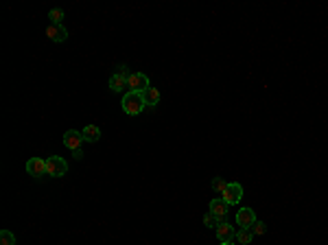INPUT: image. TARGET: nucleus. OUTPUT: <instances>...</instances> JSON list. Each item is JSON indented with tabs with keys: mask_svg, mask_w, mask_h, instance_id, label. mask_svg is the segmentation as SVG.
<instances>
[{
	"mask_svg": "<svg viewBox=\"0 0 328 245\" xmlns=\"http://www.w3.org/2000/svg\"><path fill=\"white\" fill-rule=\"evenodd\" d=\"M83 136H81V131H77V129H68L64 134V145L70 149V151H75V149H81L83 147Z\"/></svg>",
	"mask_w": 328,
	"mask_h": 245,
	"instance_id": "obj_7",
	"label": "nucleus"
},
{
	"mask_svg": "<svg viewBox=\"0 0 328 245\" xmlns=\"http://www.w3.org/2000/svg\"><path fill=\"white\" fill-rule=\"evenodd\" d=\"M265 232H267V225L265 223H262V221H256V223L252 225V234H265Z\"/></svg>",
	"mask_w": 328,
	"mask_h": 245,
	"instance_id": "obj_19",
	"label": "nucleus"
},
{
	"mask_svg": "<svg viewBox=\"0 0 328 245\" xmlns=\"http://www.w3.org/2000/svg\"><path fill=\"white\" fill-rule=\"evenodd\" d=\"M214 234H217L219 243H232V238L236 236V230H234V225L228 223V221H221V223L214 228Z\"/></svg>",
	"mask_w": 328,
	"mask_h": 245,
	"instance_id": "obj_6",
	"label": "nucleus"
},
{
	"mask_svg": "<svg viewBox=\"0 0 328 245\" xmlns=\"http://www.w3.org/2000/svg\"><path fill=\"white\" fill-rule=\"evenodd\" d=\"M234 238L241 245H249V243H252V238H254V234H252V230H249V228H241V230H236Z\"/></svg>",
	"mask_w": 328,
	"mask_h": 245,
	"instance_id": "obj_14",
	"label": "nucleus"
},
{
	"mask_svg": "<svg viewBox=\"0 0 328 245\" xmlns=\"http://www.w3.org/2000/svg\"><path fill=\"white\" fill-rule=\"evenodd\" d=\"M241 197H243V186L238 182H230L228 186H225V190L221 193V199L225 201L228 206H234L241 201Z\"/></svg>",
	"mask_w": 328,
	"mask_h": 245,
	"instance_id": "obj_5",
	"label": "nucleus"
},
{
	"mask_svg": "<svg viewBox=\"0 0 328 245\" xmlns=\"http://www.w3.org/2000/svg\"><path fill=\"white\" fill-rule=\"evenodd\" d=\"M66 173H68V164H66L64 158H59V155H51V158L46 160V175L64 177Z\"/></svg>",
	"mask_w": 328,
	"mask_h": 245,
	"instance_id": "obj_2",
	"label": "nucleus"
},
{
	"mask_svg": "<svg viewBox=\"0 0 328 245\" xmlns=\"http://www.w3.org/2000/svg\"><path fill=\"white\" fill-rule=\"evenodd\" d=\"M228 204H225V201L221 199V197H217V199H212L210 201V212L214 214V217H217L219 221H225V214H228Z\"/></svg>",
	"mask_w": 328,
	"mask_h": 245,
	"instance_id": "obj_11",
	"label": "nucleus"
},
{
	"mask_svg": "<svg viewBox=\"0 0 328 245\" xmlns=\"http://www.w3.org/2000/svg\"><path fill=\"white\" fill-rule=\"evenodd\" d=\"M121 105H123V112H125L127 116H136V114H140V112L147 107V103H145V99H142V94H140V92H127V94L123 97Z\"/></svg>",
	"mask_w": 328,
	"mask_h": 245,
	"instance_id": "obj_1",
	"label": "nucleus"
},
{
	"mask_svg": "<svg viewBox=\"0 0 328 245\" xmlns=\"http://www.w3.org/2000/svg\"><path fill=\"white\" fill-rule=\"evenodd\" d=\"M73 155H75L77 160H83V149H75V151H73Z\"/></svg>",
	"mask_w": 328,
	"mask_h": 245,
	"instance_id": "obj_20",
	"label": "nucleus"
},
{
	"mask_svg": "<svg viewBox=\"0 0 328 245\" xmlns=\"http://www.w3.org/2000/svg\"><path fill=\"white\" fill-rule=\"evenodd\" d=\"M0 245H16V236L11 230H0Z\"/></svg>",
	"mask_w": 328,
	"mask_h": 245,
	"instance_id": "obj_15",
	"label": "nucleus"
},
{
	"mask_svg": "<svg viewBox=\"0 0 328 245\" xmlns=\"http://www.w3.org/2000/svg\"><path fill=\"white\" fill-rule=\"evenodd\" d=\"M142 99H145L147 107H156L160 103V90L158 88H149V90L142 92Z\"/></svg>",
	"mask_w": 328,
	"mask_h": 245,
	"instance_id": "obj_13",
	"label": "nucleus"
},
{
	"mask_svg": "<svg viewBox=\"0 0 328 245\" xmlns=\"http://www.w3.org/2000/svg\"><path fill=\"white\" fill-rule=\"evenodd\" d=\"M27 173L31 177H42L46 175V160L44 158H31L27 162Z\"/></svg>",
	"mask_w": 328,
	"mask_h": 245,
	"instance_id": "obj_8",
	"label": "nucleus"
},
{
	"mask_svg": "<svg viewBox=\"0 0 328 245\" xmlns=\"http://www.w3.org/2000/svg\"><path fill=\"white\" fill-rule=\"evenodd\" d=\"M219 223H221V221H219L217 217H214V214H212L210 210H208V212L204 214V225H206V228H217Z\"/></svg>",
	"mask_w": 328,
	"mask_h": 245,
	"instance_id": "obj_16",
	"label": "nucleus"
},
{
	"mask_svg": "<svg viewBox=\"0 0 328 245\" xmlns=\"http://www.w3.org/2000/svg\"><path fill=\"white\" fill-rule=\"evenodd\" d=\"M46 35H49L51 42H57V44L68 40V31H66L64 25H49L46 27Z\"/></svg>",
	"mask_w": 328,
	"mask_h": 245,
	"instance_id": "obj_10",
	"label": "nucleus"
},
{
	"mask_svg": "<svg viewBox=\"0 0 328 245\" xmlns=\"http://www.w3.org/2000/svg\"><path fill=\"white\" fill-rule=\"evenodd\" d=\"M127 88L129 92H145L151 88V83H149V77L145 73H129V81H127Z\"/></svg>",
	"mask_w": 328,
	"mask_h": 245,
	"instance_id": "obj_3",
	"label": "nucleus"
},
{
	"mask_svg": "<svg viewBox=\"0 0 328 245\" xmlns=\"http://www.w3.org/2000/svg\"><path fill=\"white\" fill-rule=\"evenodd\" d=\"M81 136L86 142H99L101 140V127H97V125H86L81 131Z\"/></svg>",
	"mask_w": 328,
	"mask_h": 245,
	"instance_id": "obj_12",
	"label": "nucleus"
},
{
	"mask_svg": "<svg viewBox=\"0 0 328 245\" xmlns=\"http://www.w3.org/2000/svg\"><path fill=\"white\" fill-rule=\"evenodd\" d=\"M221 245H234V243H221Z\"/></svg>",
	"mask_w": 328,
	"mask_h": 245,
	"instance_id": "obj_21",
	"label": "nucleus"
},
{
	"mask_svg": "<svg viewBox=\"0 0 328 245\" xmlns=\"http://www.w3.org/2000/svg\"><path fill=\"white\" fill-rule=\"evenodd\" d=\"M256 223V214L252 208H241V210L236 212V225L238 228H252Z\"/></svg>",
	"mask_w": 328,
	"mask_h": 245,
	"instance_id": "obj_9",
	"label": "nucleus"
},
{
	"mask_svg": "<svg viewBox=\"0 0 328 245\" xmlns=\"http://www.w3.org/2000/svg\"><path fill=\"white\" fill-rule=\"evenodd\" d=\"M225 186H228V182H223L221 177H214V180H212V188L217 190V193H223Z\"/></svg>",
	"mask_w": 328,
	"mask_h": 245,
	"instance_id": "obj_18",
	"label": "nucleus"
},
{
	"mask_svg": "<svg viewBox=\"0 0 328 245\" xmlns=\"http://www.w3.org/2000/svg\"><path fill=\"white\" fill-rule=\"evenodd\" d=\"M49 20H51V25H62L64 11H62V9H53L51 14H49Z\"/></svg>",
	"mask_w": 328,
	"mask_h": 245,
	"instance_id": "obj_17",
	"label": "nucleus"
},
{
	"mask_svg": "<svg viewBox=\"0 0 328 245\" xmlns=\"http://www.w3.org/2000/svg\"><path fill=\"white\" fill-rule=\"evenodd\" d=\"M127 81H129V73H127V68H125V66H121V68H118V73L110 77V90H112V92L129 90V88H127Z\"/></svg>",
	"mask_w": 328,
	"mask_h": 245,
	"instance_id": "obj_4",
	"label": "nucleus"
}]
</instances>
